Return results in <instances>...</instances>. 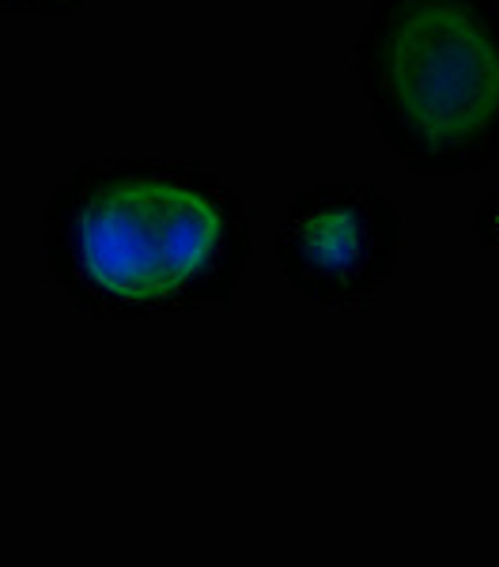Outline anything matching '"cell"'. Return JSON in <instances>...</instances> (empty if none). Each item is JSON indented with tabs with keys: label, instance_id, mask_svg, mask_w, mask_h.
<instances>
[{
	"label": "cell",
	"instance_id": "obj_1",
	"mask_svg": "<svg viewBox=\"0 0 499 567\" xmlns=\"http://www.w3.org/2000/svg\"><path fill=\"white\" fill-rule=\"evenodd\" d=\"M45 258L72 303L103 318L231 307L253 205L194 159L84 163L45 200Z\"/></svg>",
	"mask_w": 499,
	"mask_h": 567
},
{
	"label": "cell",
	"instance_id": "obj_2",
	"mask_svg": "<svg viewBox=\"0 0 499 567\" xmlns=\"http://www.w3.org/2000/svg\"><path fill=\"white\" fill-rule=\"evenodd\" d=\"M356 76L413 178L477 175L499 155V0H375Z\"/></svg>",
	"mask_w": 499,
	"mask_h": 567
},
{
	"label": "cell",
	"instance_id": "obj_3",
	"mask_svg": "<svg viewBox=\"0 0 499 567\" xmlns=\"http://www.w3.org/2000/svg\"><path fill=\"white\" fill-rule=\"evenodd\" d=\"M405 216L371 182H318L288 197L277 261L314 307H371L402 261Z\"/></svg>",
	"mask_w": 499,
	"mask_h": 567
},
{
	"label": "cell",
	"instance_id": "obj_4",
	"mask_svg": "<svg viewBox=\"0 0 499 567\" xmlns=\"http://www.w3.org/2000/svg\"><path fill=\"white\" fill-rule=\"evenodd\" d=\"M474 235L480 243V250L499 265V189H492L474 213Z\"/></svg>",
	"mask_w": 499,
	"mask_h": 567
},
{
	"label": "cell",
	"instance_id": "obj_5",
	"mask_svg": "<svg viewBox=\"0 0 499 567\" xmlns=\"http://www.w3.org/2000/svg\"><path fill=\"white\" fill-rule=\"evenodd\" d=\"M8 12H34V16H72L84 8V0H0Z\"/></svg>",
	"mask_w": 499,
	"mask_h": 567
}]
</instances>
